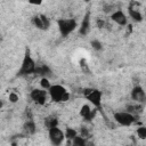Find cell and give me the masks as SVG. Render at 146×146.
Wrapping results in <instances>:
<instances>
[{"instance_id": "cell-9", "label": "cell", "mask_w": 146, "mask_h": 146, "mask_svg": "<svg viewBox=\"0 0 146 146\" xmlns=\"http://www.w3.org/2000/svg\"><path fill=\"white\" fill-rule=\"evenodd\" d=\"M111 18H112V21H114L116 24H119V25H125L127 24V17H125V15L123 14V11H121V10H116V11H114L112 15H111Z\"/></svg>"}, {"instance_id": "cell-12", "label": "cell", "mask_w": 146, "mask_h": 146, "mask_svg": "<svg viewBox=\"0 0 146 146\" xmlns=\"http://www.w3.org/2000/svg\"><path fill=\"white\" fill-rule=\"evenodd\" d=\"M23 130H24V133H25V135H33V133L35 132V130H36L34 122H33V121H27V122L24 124Z\"/></svg>"}, {"instance_id": "cell-14", "label": "cell", "mask_w": 146, "mask_h": 146, "mask_svg": "<svg viewBox=\"0 0 146 146\" xmlns=\"http://www.w3.org/2000/svg\"><path fill=\"white\" fill-rule=\"evenodd\" d=\"M129 15L131 16V18H133L137 22H140L141 18H143L141 15H140V13L137 11V10H135V9H132V8H129Z\"/></svg>"}, {"instance_id": "cell-21", "label": "cell", "mask_w": 146, "mask_h": 146, "mask_svg": "<svg viewBox=\"0 0 146 146\" xmlns=\"http://www.w3.org/2000/svg\"><path fill=\"white\" fill-rule=\"evenodd\" d=\"M66 137L68 138V139H74L75 137H76V133H75V131L73 130V129H67V131H66Z\"/></svg>"}, {"instance_id": "cell-6", "label": "cell", "mask_w": 146, "mask_h": 146, "mask_svg": "<svg viewBox=\"0 0 146 146\" xmlns=\"http://www.w3.org/2000/svg\"><path fill=\"white\" fill-rule=\"evenodd\" d=\"M31 98L39 105H43L47 100V91L44 89H34L31 92Z\"/></svg>"}, {"instance_id": "cell-3", "label": "cell", "mask_w": 146, "mask_h": 146, "mask_svg": "<svg viewBox=\"0 0 146 146\" xmlns=\"http://www.w3.org/2000/svg\"><path fill=\"white\" fill-rule=\"evenodd\" d=\"M59 32L63 36H67L76 27V22L73 18H60L57 21Z\"/></svg>"}, {"instance_id": "cell-5", "label": "cell", "mask_w": 146, "mask_h": 146, "mask_svg": "<svg viewBox=\"0 0 146 146\" xmlns=\"http://www.w3.org/2000/svg\"><path fill=\"white\" fill-rule=\"evenodd\" d=\"M49 139L54 146H59L64 140V133L57 127L50 128L49 129Z\"/></svg>"}, {"instance_id": "cell-4", "label": "cell", "mask_w": 146, "mask_h": 146, "mask_svg": "<svg viewBox=\"0 0 146 146\" xmlns=\"http://www.w3.org/2000/svg\"><path fill=\"white\" fill-rule=\"evenodd\" d=\"M114 119L119 124L124 127H129L135 122L133 115L130 114L129 112H117L114 114Z\"/></svg>"}, {"instance_id": "cell-15", "label": "cell", "mask_w": 146, "mask_h": 146, "mask_svg": "<svg viewBox=\"0 0 146 146\" xmlns=\"http://www.w3.org/2000/svg\"><path fill=\"white\" fill-rule=\"evenodd\" d=\"M33 24H34L38 29H40V30H44V25H43L41 15H40V16H35V17L33 18Z\"/></svg>"}, {"instance_id": "cell-7", "label": "cell", "mask_w": 146, "mask_h": 146, "mask_svg": "<svg viewBox=\"0 0 146 146\" xmlns=\"http://www.w3.org/2000/svg\"><path fill=\"white\" fill-rule=\"evenodd\" d=\"M86 96L88 98L89 102H91V104L96 107L100 106V98H102V94L98 90H87Z\"/></svg>"}, {"instance_id": "cell-10", "label": "cell", "mask_w": 146, "mask_h": 146, "mask_svg": "<svg viewBox=\"0 0 146 146\" xmlns=\"http://www.w3.org/2000/svg\"><path fill=\"white\" fill-rule=\"evenodd\" d=\"M90 14L88 13V14H86V16L83 17V19H82V22H81V25H80V30H79V32H80V34H82V35H86L88 32H89V30H90Z\"/></svg>"}, {"instance_id": "cell-22", "label": "cell", "mask_w": 146, "mask_h": 146, "mask_svg": "<svg viewBox=\"0 0 146 146\" xmlns=\"http://www.w3.org/2000/svg\"><path fill=\"white\" fill-rule=\"evenodd\" d=\"M9 100H10L11 103H16V102L18 100V96H17L15 92H10V94H9Z\"/></svg>"}, {"instance_id": "cell-2", "label": "cell", "mask_w": 146, "mask_h": 146, "mask_svg": "<svg viewBox=\"0 0 146 146\" xmlns=\"http://www.w3.org/2000/svg\"><path fill=\"white\" fill-rule=\"evenodd\" d=\"M35 68H36V65H35L34 60L32 59L30 51L26 50L25 56L22 62V65H21V68L18 71V75H29L31 73H35Z\"/></svg>"}, {"instance_id": "cell-20", "label": "cell", "mask_w": 146, "mask_h": 146, "mask_svg": "<svg viewBox=\"0 0 146 146\" xmlns=\"http://www.w3.org/2000/svg\"><path fill=\"white\" fill-rule=\"evenodd\" d=\"M91 47H92L95 50H100V49H102V42L98 41V40H92V41H91Z\"/></svg>"}, {"instance_id": "cell-11", "label": "cell", "mask_w": 146, "mask_h": 146, "mask_svg": "<svg viewBox=\"0 0 146 146\" xmlns=\"http://www.w3.org/2000/svg\"><path fill=\"white\" fill-rule=\"evenodd\" d=\"M35 73L39 74V75H42V78H47V79H48V76L51 75V71H50L49 67L46 66V65L36 66V68H35Z\"/></svg>"}, {"instance_id": "cell-13", "label": "cell", "mask_w": 146, "mask_h": 146, "mask_svg": "<svg viewBox=\"0 0 146 146\" xmlns=\"http://www.w3.org/2000/svg\"><path fill=\"white\" fill-rule=\"evenodd\" d=\"M80 114L86 119V120H91V117H92V112H91V110H90V107L88 106V105H83L82 106V108H81V111H80Z\"/></svg>"}, {"instance_id": "cell-16", "label": "cell", "mask_w": 146, "mask_h": 146, "mask_svg": "<svg viewBox=\"0 0 146 146\" xmlns=\"http://www.w3.org/2000/svg\"><path fill=\"white\" fill-rule=\"evenodd\" d=\"M72 146H86V141H84V139H83L82 137L76 136V137L73 139Z\"/></svg>"}, {"instance_id": "cell-19", "label": "cell", "mask_w": 146, "mask_h": 146, "mask_svg": "<svg viewBox=\"0 0 146 146\" xmlns=\"http://www.w3.org/2000/svg\"><path fill=\"white\" fill-rule=\"evenodd\" d=\"M137 135H138L139 138L145 139L146 138V127H139L137 129Z\"/></svg>"}, {"instance_id": "cell-18", "label": "cell", "mask_w": 146, "mask_h": 146, "mask_svg": "<svg viewBox=\"0 0 146 146\" xmlns=\"http://www.w3.org/2000/svg\"><path fill=\"white\" fill-rule=\"evenodd\" d=\"M56 124H57V120L54 119V117H48V119L46 120V125H47L49 129H50V128H54V127H57Z\"/></svg>"}, {"instance_id": "cell-8", "label": "cell", "mask_w": 146, "mask_h": 146, "mask_svg": "<svg viewBox=\"0 0 146 146\" xmlns=\"http://www.w3.org/2000/svg\"><path fill=\"white\" fill-rule=\"evenodd\" d=\"M131 97H132L133 100H136V102H138V103H141V102L145 100L146 94H145V91H144V89H143L141 87L137 86V87H135V88L132 89V91H131Z\"/></svg>"}, {"instance_id": "cell-17", "label": "cell", "mask_w": 146, "mask_h": 146, "mask_svg": "<svg viewBox=\"0 0 146 146\" xmlns=\"http://www.w3.org/2000/svg\"><path fill=\"white\" fill-rule=\"evenodd\" d=\"M40 84H41L42 89H44V90H49V89L51 88V86H50V82H49V80H48L47 78H42V79H41V82H40Z\"/></svg>"}, {"instance_id": "cell-1", "label": "cell", "mask_w": 146, "mask_h": 146, "mask_svg": "<svg viewBox=\"0 0 146 146\" xmlns=\"http://www.w3.org/2000/svg\"><path fill=\"white\" fill-rule=\"evenodd\" d=\"M49 95H50V98L56 103L66 102L70 98V94L67 92V90L59 84L51 86V88L49 89Z\"/></svg>"}]
</instances>
